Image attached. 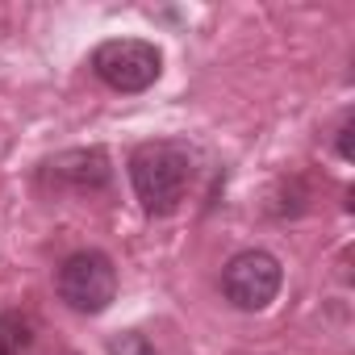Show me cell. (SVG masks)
<instances>
[{
  "instance_id": "cell-1",
  "label": "cell",
  "mask_w": 355,
  "mask_h": 355,
  "mask_svg": "<svg viewBox=\"0 0 355 355\" xmlns=\"http://www.w3.org/2000/svg\"><path fill=\"white\" fill-rule=\"evenodd\" d=\"M130 184L138 205L150 218H167L180 209L193 184V150L184 142H142L130 155Z\"/></svg>"
},
{
  "instance_id": "cell-2",
  "label": "cell",
  "mask_w": 355,
  "mask_h": 355,
  "mask_svg": "<svg viewBox=\"0 0 355 355\" xmlns=\"http://www.w3.org/2000/svg\"><path fill=\"white\" fill-rule=\"evenodd\" d=\"M163 71V55L142 38H109L92 51V76L113 92H146Z\"/></svg>"
},
{
  "instance_id": "cell-3",
  "label": "cell",
  "mask_w": 355,
  "mask_h": 355,
  "mask_svg": "<svg viewBox=\"0 0 355 355\" xmlns=\"http://www.w3.org/2000/svg\"><path fill=\"white\" fill-rule=\"evenodd\" d=\"M59 301L76 313H105L117 297V268L105 251H76L55 276Z\"/></svg>"
},
{
  "instance_id": "cell-4",
  "label": "cell",
  "mask_w": 355,
  "mask_h": 355,
  "mask_svg": "<svg viewBox=\"0 0 355 355\" xmlns=\"http://www.w3.org/2000/svg\"><path fill=\"white\" fill-rule=\"evenodd\" d=\"M280 284H284L280 259L268 255V251H259V247H255V251H239V255L226 263V272H222V293H226V301H230L234 309H247V313L268 309V305L276 301Z\"/></svg>"
},
{
  "instance_id": "cell-5",
  "label": "cell",
  "mask_w": 355,
  "mask_h": 355,
  "mask_svg": "<svg viewBox=\"0 0 355 355\" xmlns=\"http://www.w3.org/2000/svg\"><path fill=\"white\" fill-rule=\"evenodd\" d=\"M42 180L55 189H76V193H92L109 184V155L101 146L88 150H63L42 167Z\"/></svg>"
},
{
  "instance_id": "cell-6",
  "label": "cell",
  "mask_w": 355,
  "mask_h": 355,
  "mask_svg": "<svg viewBox=\"0 0 355 355\" xmlns=\"http://www.w3.org/2000/svg\"><path fill=\"white\" fill-rule=\"evenodd\" d=\"M30 347V318L21 313H0V355H21Z\"/></svg>"
},
{
  "instance_id": "cell-7",
  "label": "cell",
  "mask_w": 355,
  "mask_h": 355,
  "mask_svg": "<svg viewBox=\"0 0 355 355\" xmlns=\"http://www.w3.org/2000/svg\"><path fill=\"white\" fill-rule=\"evenodd\" d=\"M109 355H159L138 330H125V334H117V338H109Z\"/></svg>"
},
{
  "instance_id": "cell-8",
  "label": "cell",
  "mask_w": 355,
  "mask_h": 355,
  "mask_svg": "<svg viewBox=\"0 0 355 355\" xmlns=\"http://www.w3.org/2000/svg\"><path fill=\"white\" fill-rule=\"evenodd\" d=\"M338 155L351 159V121H343V130H338Z\"/></svg>"
}]
</instances>
